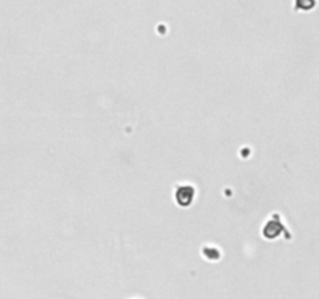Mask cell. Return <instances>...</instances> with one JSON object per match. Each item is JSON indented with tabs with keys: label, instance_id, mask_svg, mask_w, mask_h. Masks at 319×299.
<instances>
[{
	"label": "cell",
	"instance_id": "cell-3",
	"mask_svg": "<svg viewBox=\"0 0 319 299\" xmlns=\"http://www.w3.org/2000/svg\"><path fill=\"white\" fill-rule=\"evenodd\" d=\"M209 253V256L212 257V259H216V257H220V253L218 251H212V248H209V251H206V254Z\"/></svg>",
	"mask_w": 319,
	"mask_h": 299
},
{
	"label": "cell",
	"instance_id": "cell-1",
	"mask_svg": "<svg viewBox=\"0 0 319 299\" xmlns=\"http://www.w3.org/2000/svg\"><path fill=\"white\" fill-rule=\"evenodd\" d=\"M193 198H195V189L191 186H181L176 190V201L182 207L190 206Z\"/></svg>",
	"mask_w": 319,
	"mask_h": 299
},
{
	"label": "cell",
	"instance_id": "cell-2",
	"mask_svg": "<svg viewBox=\"0 0 319 299\" xmlns=\"http://www.w3.org/2000/svg\"><path fill=\"white\" fill-rule=\"evenodd\" d=\"M280 232H282V225L274 223V222H270L263 229V234L266 239H276Z\"/></svg>",
	"mask_w": 319,
	"mask_h": 299
}]
</instances>
